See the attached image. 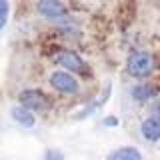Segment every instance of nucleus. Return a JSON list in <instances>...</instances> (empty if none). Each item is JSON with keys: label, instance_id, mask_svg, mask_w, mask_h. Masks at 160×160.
Here are the masks:
<instances>
[{"label": "nucleus", "instance_id": "obj_1", "mask_svg": "<svg viewBox=\"0 0 160 160\" xmlns=\"http://www.w3.org/2000/svg\"><path fill=\"white\" fill-rule=\"evenodd\" d=\"M126 68H128V74H132V76H136V78H142L152 70V58H150V54L144 52V50L132 52L128 56Z\"/></svg>", "mask_w": 160, "mask_h": 160}, {"label": "nucleus", "instance_id": "obj_2", "mask_svg": "<svg viewBox=\"0 0 160 160\" xmlns=\"http://www.w3.org/2000/svg\"><path fill=\"white\" fill-rule=\"evenodd\" d=\"M50 86L62 94H72L78 90V82L66 70H56V72L50 74Z\"/></svg>", "mask_w": 160, "mask_h": 160}, {"label": "nucleus", "instance_id": "obj_3", "mask_svg": "<svg viewBox=\"0 0 160 160\" xmlns=\"http://www.w3.org/2000/svg\"><path fill=\"white\" fill-rule=\"evenodd\" d=\"M20 106L28 108V110H46L48 108V98L44 96L40 90H22L20 92Z\"/></svg>", "mask_w": 160, "mask_h": 160}, {"label": "nucleus", "instance_id": "obj_4", "mask_svg": "<svg viewBox=\"0 0 160 160\" xmlns=\"http://www.w3.org/2000/svg\"><path fill=\"white\" fill-rule=\"evenodd\" d=\"M54 62L64 66V70H72V72H86V64L84 60L78 56L76 52H70V50H62L54 56Z\"/></svg>", "mask_w": 160, "mask_h": 160}, {"label": "nucleus", "instance_id": "obj_5", "mask_svg": "<svg viewBox=\"0 0 160 160\" xmlns=\"http://www.w3.org/2000/svg\"><path fill=\"white\" fill-rule=\"evenodd\" d=\"M36 8L44 18H50V20L66 18V6L60 0H38Z\"/></svg>", "mask_w": 160, "mask_h": 160}, {"label": "nucleus", "instance_id": "obj_6", "mask_svg": "<svg viewBox=\"0 0 160 160\" xmlns=\"http://www.w3.org/2000/svg\"><path fill=\"white\" fill-rule=\"evenodd\" d=\"M140 130H142V136L146 140H152V142L160 140V114L146 118L142 122V126H140Z\"/></svg>", "mask_w": 160, "mask_h": 160}, {"label": "nucleus", "instance_id": "obj_7", "mask_svg": "<svg viewBox=\"0 0 160 160\" xmlns=\"http://www.w3.org/2000/svg\"><path fill=\"white\" fill-rule=\"evenodd\" d=\"M10 114H12V118L16 120L18 124H22V126H26V128H32L34 122H36V118H34L32 110H28V108H24V106L12 108V110H10Z\"/></svg>", "mask_w": 160, "mask_h": 160}, {"label": "nucleus", "instance_id": "obj_8", "mask_svg": "<svg viewBox=\"0 0 160 160\" xmlns=\"http://www.w3.org/2000/svg\"><path fill=\"white\" fill-rule=\"evenodd\" d=\"M108 160H142L140 152L132 146H124V148H118L114 150L112 154L108 156Z\"/></svg>", "mask_w": 160, "mask_h": 160}, {"label": "nucleus", "instance_id": "obj_9", "mask_svg": "<svg viewBox=\"0 0 160 160\" xmlns=\"http://www.w3.org/2000/svg\"><path fill=\"white\" fill-rule=\"evenodd\" d=\"M152 96H154V88L148 86V84H138V86L132 88V98L136 102H148Z\"/></svg>", "mask_w": 160, "mask_h": 160}, {"label": "nucleus", "instance_id": "obj_10", "mask_svg": "<svg viewBox=\"0 0 160 160\" xmlns=\"http://www.w3.org/2000/svg\"><path fill=\"white\" fill-rule=\"evenodd\" d=\"M8 12H10L8 0H0V30L6 26V22H8Z\"/></svg>", "mask_w": 160, "mask_h": 160}, {"label": "nucleus", "instance_id": "obj_11", "mask_svg": "<svg viewBox=\"0 0 160 160\" xmlns=\"http://www.w3.org/2000/svg\"><path fill=\"white\" fill-rule=\"evenodd\" d=\"M46 160H64V154L56 148H50L46 150Z\"/></svg>", "mask_w": 160, "mask_h": 160}, {"label": "nucleus", "instance_id": "obj_12", "mask_svg": "<svg viewBox=\"0 0 160 160\" xmlns=\"http://www.w3.org/2000/svg\"><path fill=\"white\" fill-rule=\"evenodd\" d=\"M104 124H108V126L112 124V126H114V124H118V120L116 118H106V120H104Z\"/></svg>", "mask_w": 160, "mask_h": 160}, {"label": "nucleus", "instance_id": "obj_13", "mask_svg": "<svg viewBox=\"0 0 160 160\" xmlns=\"http://www.w3.org/2000/svg\"><path fill=\"white\" fill-rule=\"evenodd\" d=\"M154 112H156V114H160V98L156 100V102H154Z\"/></svg>", "mask_w": 160, "mask_h": 160}]
</instances>
